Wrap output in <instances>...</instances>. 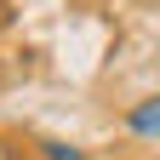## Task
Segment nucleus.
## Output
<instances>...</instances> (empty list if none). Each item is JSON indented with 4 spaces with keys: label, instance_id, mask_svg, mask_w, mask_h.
I'll return each instance as SVG.
<instances>
[{
    "label": "nucleus",
    "instance_id": "nucleus-1",
    "mask_svg": "<svg viewBox=\"0 0 160 160\" xmlns=\"http://www.w3.org/2000/svg\"><path fill=\"white\" fill-rule=\"evenodd\" d=\"M126 126L137 137H160V97H143V103H132L126 109Z\"/></svg>",
    "mask_w": 160,
    "mask_h": 160
},
{
    "label": "nucleus",
    "instance_id": "nucleus-2",
    "mask_svg": "<svg viewBox=\"0 0 160 160\" xmlns=\"http://www.w3.org/2000/svg\"><path fill=\"white\" fill-rule=\"evenodd\" d=\"M40 160H86V154L69 149V143H40Z\"/></svg>",
    "mask_w": 160,
    "mask_h": 160
},
{
    "label": "nucleus",
    "instance_id": "nucleus-3",
    "mask_svg": "<svg viewBox=\"0 0 160 160\" xmlns=\"http://www.w3.org/2000/svg\"><path fill=\"white\" fill-rule=\"evenodd\" d=\"M0 160H23V149H17L12 137H0Z\"/></svg>",
    "mask_w": 160,
    "mask_h": 160
}]
</instances>
